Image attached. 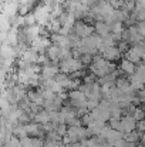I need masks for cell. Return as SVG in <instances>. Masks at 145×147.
<instances>
[{
  "mask_svg": "<svg viewBox=\"0 0 145 147\" xmlns=\"http://www.w3.org/2000/svg\"><path fill=\"white\" fill-rule=\"evenodd\" d=\"M141 136H142V133L135 129V130H132L130 133H124V140L127 143H140L141 142Z\"/></svg>",
  "mask_w": 145,
  "mask_h": 147,
  "instance_id": "5b68a950",
  "label": "cell"
},
{
  "mask_svg": "<svg viewBox=\"0 0 145 147\" xmlns=\"http://www.w3.org/2000/svg\"><path fill=\"white\" fill-rule=\"evenodd\" d=\"M101 56L108 60V61H117L120 57H121V51L117 46H110V47H102L101 49Z\"/></svg>",
  "mask_w": 145,
  "mask_h": 147,
  "instance_id": "6da1fadb",
  "label": "cell"
},
{
  "mask_svg": "<svg viewBox=\"0 0 145 147\" xmlns=\"http://www.w3.org/2000/svg\"><path fill=\"white\" fill-rule=\"evenodd\" d=\"M142 109H144V110H145V103H142Z\"/></svg>",
  "mask_w": 145,
  "mask_h": 147,
  "instance_id": "9c48e42d",
  "label": "cell"
},
{
  "mask_svg": "<svg viewBox=\"0 0 145 147\" xmlns=\"http://www.w3.org/2000/svg\"><path fill=\"white\" fill-rule=\"evenodd\" d=\"M121 126H122V131L124 133H130V131L137 129V120L132 117V114L122 116L121 117Z\"/></svg>",
  "mask_w": 145,
  "mask_h": 147,
  "instance_id": "7a4b0ae2",
  "label": "cell"
},
{
  "mask_svg": "<svg viewBox=\"0 0 145 147\" xmlns=\"http://www.w3.org/2000/svg\"><path fill=\"white\" fill-rule=\"evenodd\" d=\"M94 30L98 36H107L111 33V24L104 22V20H97L96 22V26H94Z\"/></svg>",
  "mask_w": 145,
  "mask_h": 147,
  "instance_id": "3957f363",
  "label": "cell"
},
{
  "mask_svg": "<svg viewBox=\"0 0 145 147\" xmlns=\"http://www.w3.org/2000/svg\"><path fill=\"white\" fill-rule=\"evenodd\" d=\"M132 117L137 120V121H141L145 119V110L142 109V106H137L134 113H132Z\"/></svg>",
  "mask_w": 145,
  "mask_h": 147,
  "instance_id": "52a82bcc",
  "label": "cell"
},
{
  "mask_svg": "<svg viewBox=\"0 0 145 147\" xmlns=\"http://www.w3.org/2000/svg\"><path fill=\"white\" fill-rule=\"evenodd\" d=\"M120 69H121V71H122L124 74L131 76V74H134V73H135L137 64H135V63H132V61H130V60H127V59H124V60L121 61Z\"/></svg>",
  "mask_w": 145,
  "mask_h": 147,
  "instance_id": "277c9868",
  "label": "cell"
},
{
  "mask_svg": "<svg viewBox=\"0 0 145 147\" xmlns=\"http://www.w3.org/2000/svg\"><path fill=\"white\" fill-rule=\"evenodd\" d=\"M137 94H138V97L141 100V103H145V87L142 90H140V92H137Z\"/></svg>",
  "mask_w": 145,
  "mask_h": 147,
  "instance_id": "ba28073f",
  "label": "cell"
},
{
  "mask_svg": "<svg viewBox=\"0 0 145 147\" xmlns=\"http://www.w3.org/2000/svg\"><path fill=\"white\" fill-rule=\"evenodd\" d=\"M124 56H125L124 59H127V60H130V61H132V63H135V64L141 61V57H140V54L137 53V50L134 49L132 46H131L130 49L124 53Z\"/></svg>",
  "mask_w": 145,
  "mask_h": 147,
  "instance_id": "8992f818",
  "label": "cell"
}]
</instances>
